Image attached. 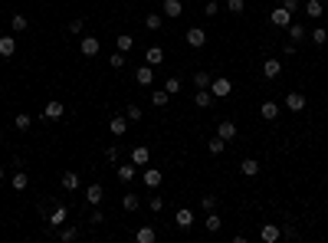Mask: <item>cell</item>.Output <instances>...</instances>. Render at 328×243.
<instances>
[{
    "label": "cell",
    "mask_w": 328,
    "mask_h": 243,
    "mask_svg": "<svg viewBox=\"0 0 328 243\" xmlns=\"http://www.w3.org/2000/svg\"><path fill=\"white\" fill-rule=\"evenodd\" d=\"M223 148H227V142H223L220 135H217V138H213V142H207V151H210V155H220Z\"/></svg>",
    "instance_id": "obj_35"
},
{
    "label": "cell",
    "mask_w": 328,
    "mask_h": 243,
    "mask_svg": "<svg viewBox=\"0 0 328 243\" xmlns=\"http://www.w3.org/2000/svg\"><path fill=\"white\" fill-rule=\"evenodd\" d=\"M121 66H125V53L118 49V53L112 56V69H121Z\"/></svg>",
    "instance_id": "obj_47"
},
{
    "label": "cell",
    "mask_w": 328,
    "mask_h": 243,
    "mask_svg": "<svg viewBox=\"0 0 328 243\" xmlns=\"http://www.w3.org/2000/svg\"><path fill=\"white\" fill-rule=\"evenodd\" d=\"M109 128H112V135H115V138H121V135L128 132V115H112Z\"/></svg>",
    "instance_id": "obj_7"
},
{
    "label": "cell",
    "mask_w": 328,
    "mask_h": 243,
    "mask_svg": "<svg viewBox=\"0 0 328 243\" xmlns=\"http://www.w3.org/2000/svg\"><path fill=\"white\" fill-rule=\"evenodd\" d=\"M240 171L246 177H256V174H259V161H256V158H243V161H240Z\"/></svg>",
    "instance_id": "obj_20"
},
{
    "label": "cell",
    "mask_w": 328,
    "mask_h": 243,
    "mask_svg": "<svg viewBox=\"0 0 328 243\" xmlns=\"http://www.w3.org/2000/svg\"><path fill=\"white\" fill-rule=\"evenodd\" d=\"M10 26H13V33H23V30H26V26H30V23H26V17H23V13H13Z\"/></svg>",
    "instance_id": "obj_31"
},
{
    "label": "cell",
    "mask_w": 328,
    "mask_h": 243,
    "mask_svg": "<svg viewBox=\"0 0 328 243\" xmlns=\"http://www.w3.org/2000/svg\"><path fill=\"white\" fill-rule=\"evenodd\" d=\"M204 227H207V230H210V233H217V230H220V227H223V220H220L217 214H213V210H210V214H207V220H204Z\"/></svg>",
    "instance_id": "obj_30"
},
{
    "label": "cell",
    "mask_w": 328,
    "mask_h": 243,
    "mask_svg": "<svg viewBox=\"0 0 328 243\" xmlns=\"http://www.w3.org/2000/svg\"><path fill=\"white\" fill-rule=\"evenodd\" d=\"M200 204H204V210H217V197H213V194H204Z\"/></svg>",
    "instance_id": "obj_42"
},
{
    "label": "cell",
    "mask_w": 328,
    "mask_h": 243,
    "mask_svg": "<svg viewBox=\"0 0 328 243\" xmlns=\"http://www.w3.org/2000/svg\"><path fill=\"white\" fill-rule=\"evenodd\" d=\"M98 49H102L98 36H82V40H79V53L89 56V59H92V56H98Z\"/></svg>",
    "instance_id": "obj_2"
},
{
    "label": "cell",
    "mask_w": 328,
    "mask_h": 243,
    "mask_svg": "<svg viewBox=\"0 0 328 243\" xmlns=\"http://www.w3.org/2000/svg\"><path fill=\"white\" fill-rule=\"evenodd\" d=\"M285 109H289V112H302V109H305V96L292 89V92L285 96Z\"/></svg>",
    "instance_id": "obj_6"
},
{
    "label": "cell",
    "mask_w": 328,
    "mask_h": 243,
    "mask_svg": "<svg viewBox=\"0 0 328 243\" xmlns=\"http://www.w3.org/2000/svg\"><path fill=\"white\" fill-rule=\"evenodd\" d=\"M164 89H167V92H171V96H177V92H181V79H177V76L164 79Z\"/></svg>",
    "instance_id": "obj_37"
},
{
    "label": "cell",
    "mask_w": 328,
    "mask_h": 243,
    "mask_svg": "<svg viewBox=\"0 0 328 243\" xmlns=\"http://www.w3.org/2000/svg\"><path fill=\"white\" fill-rule=\"evenodd\" d=\"M285 30H289V43H295V46H299V43H302V40H305V36H308L302 23H289Z\"/></svg>",
    "instance_id": "obj_13"
},
{
    "label": "cell",
    "mask_w": 328,
    "mask_h": 243,
    "mask_svg": "<svg viewBox=\"0 0 328 243\" xmlns=\"http://www.w3.org/2000/svg\"><path fill=\"white\" fill-rule=\"evenodd\" d=\"M194 86L197 89H210V76H207V73H197V76H194Z\"/></svg>",
    "instance_id": "obj_40"
},
{
    "label": "cell",
    "mask_w": 328,
    "mask_h": 243,
    "mask_svg": "<svg viewBox=\"0 0 328 243\" xmlns=\"http://www.w3.org/2000/svg\"><path fill=\"white\" fill-rule=\"evenodd\" d=\"M184 36H187V43L194 46V49H200V46L207 43V33H204V30H200V26H190V30H187Z\"/></svg>",
    "instance_id": "obj_8"
},
{
    "label": "cell",
    "mask_w": 328,
    "mask_h": 243,
    "mask_svg": "<svg viewBox=\"0 0 328 243\" xmlns=\"http://www.w3.org/2000/svg\"><path fill=\"white\" fill-rule=\"evenodd\" d=\"M161 13H148V17H144V26H148V30H151V33H154V30H161Z\"/></svg>",
    "instance_id": "obj_32"
},
{
    "label": "cell",
    "mask_w": 328,
    "mask_h": 243,
    "mask_svg": "<svg viewBox=\"0 0 328 243\" xmlns=\"http://www.w3.org/2000/svg\"><path fill=\"white\" fill-rule=\"evenodd\" d=\"M151 102L158 105V109H164V105L171 102V92H167V89H154V92H151Z\"/></svg>",
    "instance_id": "obj_23"
},
{
    "label": "cell",
    "mask_w": 328,
    "mask_h": 243,
    "mask_svg": "<svg viewBox=\"0 0 328 243\" xmlns=\"http://www.w3.org/2000/svg\"><path fill=\"white\" fill-rule=\"evenodd\" d=\"M66 217H69V210H66L63 204H59V207H56L53 214L46 217V220H49V227H63V223H66Z\"/></svg>",
    "instance_id": "obj_21"
},
{
    "label": "cell",
    "mask_w": 328,
    "mask_h": 243,
    "mask_svg": "<svg viewBox=\"0 0 328 243\" xmlns=\"http://www.w3.org/2000/svg\"><path fill=\"white\" fill-rule=\"evenodd\" d=\"M13 53H17V40H13V36H0V56L10 59Z\"/></svg>",
    "instance_id": "obj_18"
},
{
    "label": "cell",
    "mask_w": 328,
    "mask_h": 243,
    "mask_svg": "<svg viewBox=\"0 0 328 243\" xmlns=\"http://www.w3.org/2000/svg\"><path fill=\"white\" fill-rule=\"evenodd\" d=\"M102 194H105L102 184H89V188H86V200H89V204H102Z\"/></svg>",
    "instance_id": "obj_22"
},
{
    "label": "cell",
    "mask_w": 328,
    "mask_h": 243,
    "mask_svg": "<svg viewBox=\"0 0 328 243\" xmlns=\"http://www.w3.org/2000/svg\"><path fill=\"white\" fill-rule=\"evenodd\" d=\"M26 184H30L26 171H17V174H13V191H26Z\"/></svg>",
    "instance_id": "obj_33"
},
{
    "label": "cell",
    "mask_w": 328,
    "mask_h": 243,
    "mask_svg": "<svg viewBox=\"0 0 328 243\" xmlns=\"http://www.w3.org/2000/svg\"><path fill=\"white\" fill-rule=\"evenodd\" d=\"M148 207H151L154 214H158V210H164V197H161V194H154V197L148 200Z\"/></svg>",
    "instance_id": "obj_43"
},
{
    "label": "cell",
    "mask_w": 328,
    "mask_h": 243,
    "mask_svg": "<svg viewBox=\"0 0 328 243\" xmlns=\"http://www.w3.org/2000/svg\"><path fill=\"white\" fill-rule=\"evenodd\" d=\"M217 135L223 138V142H233V138H236V125H233L230 119H223V122L217 125Z\"/></svg>",
    "instance_id": "obj_11"
},
{
    "label": "cell",
    "mask_w": 328,
    "mask_h": 243,
    "mask_svg": "<svg viewBox=\"0 0 328 243\" xmlns=\"http://www.w3.org/2000/svg\"><path fill=\"white\" fill-rule=\"evenodd\" d=\"M181 13H184V3H181V0H164V17L177 20Z\"/></svg>",
    "instance_id": "obj_14"
},
{
    "label": "cell",
    "mask_w": 328,
    "mask_h": 243,
    "mask_svg": "<svg viewBox=\"0 0 328 243\" xmlns=\"http://www.w3.org/2000/svg\"><path fill=\"white\" fill-rule=\"evenodd\" d=\"M217 10H220V3L217 0H210L207 7H204V17H217Z\"/></svg>",
    "instance_id": "obj_44"
},
{
    "label": "cell",
    "mask_w": 328,
    "mask_h": 243,
    "mask_svg": "<svg viewBox=\"0 0 328 243\" xmlns=\"http://www.w3.org/2000/svg\"><path fill=\"white\" fill-rule=\"evenodd\" d=\"M279 237H282V230H279L276 223H266V227L259 230V240H262V243H276Z\"/></svg>",
    "instance_id": "obj_12"
},
{
    "label": "cell",
    "mask_w": 328,
    "mask_h": 243,
    "mask_svg": "<svg viewBox=\"0 0 328 243\" xmlns=\"http://www.w3.org/2000/svg\"><path fill=\"white\" fill-rule=\"evenodd\" d=\"M105 158H109L112 165H115V161H118V158H121V151H118V148H115V145H112V148H105Z\"/></svg>",
    "instance_id": "obj_45"
},
{
    "label": "cell",
    "mask_w": 328,
    "mask_h": 243,
    "mask_svg": "<svg viewBox=\"0 0 328 243\" xmlns=\"http://www.w3.org/2000/svg\"><path fill=\"white\" fill-rule=\"evenodd\" d=\"M269 23H273V26H279V30H285V26L292 23V13L285 10V7H279V10L269 13Z\"/></svg>",
    "instance_id": "obj_4"
},
{
    "label": "cell",
    "mask_w": 328,
    "mask_h": 243,
    "mask_svg": "<svg viewBox=\"0 0 328 243\" xmlns=\"http://www.w3.org/2000/svg\"><path fill=\"white\" fill-rule=\"evenodd\" d=\"M121 207L125 210H138V197H135V194H125V197H121Z\"/></svg>",
    "instance_id": "obj_39"
},
{
    "label": "cell",
    "mask_w": 328,
    "mask_h": 243,
    "mask_svg": "<svg viewBox=\"0 0 328 243\" xmlns=\"http://www.w3.org/2000/svg\"><path fill=\"white\" fill-rule=\"evenodd\" d=\"M144 188H161V181H164V171H161V168H148V171H144Z\"/></svg>",
    "instance_id": "obj_5"
},
{
    "label": "cell",
    "mask_w": 328,
    "mask_h": 243,
    "mask_svg": "<svg viewBox=\"0 0 328 243\" xmlns=\"http://www.w3.org/2000/svg\"><path fill=\"white\" fill-rule=\"evenodd\" d=\"M125 115H128V122H141V109H138V105H128Z\"/></svg>",
    "instance_id": "obj_41"
},
{
    "label": "cell",
    "mask_w": 328,
    "mask_h": 243,
    "mask_svg": "<svg viewBox=\"0 0 328 243\" xmlns=\"http://www.w3.org/2000/svg\"><path fill=\"white\" fill-rule=\"evenodd\" d=\"M144 63H148V66H161L164 63V49L161 46H148V49H144Z\"/></svg>",
    "instance_id": "obj_10"
},
{
    "label": "cell",
    "mask_w": 328,
    "mask_h": 243,
    "mask_svg": "<svg viewBox=\"0 0 328 243\" xmlns=\"http://www.w3.org/2000/svg\"><path fill=\"white\" fill-rule=\"evenodd\" d=\"M282 7H285V10H289V13H295V10H299V7H302V3H299V0H282Z\"/></svg>",
    "instance_id": "obj_48"
},
{
    "label": "cell",
    "mask_w": 328,
    "mask_h": 243,
    "mask_svg": "<svg viewBox=\"0 0 328 243\" xmlns=\"http://www.w3.org/2000/svg\"><path fill=\"white\" fill-rule=\"evenodd\" d=\"M102 220H105V217H102V210H92V214H89V223H95V227H98Z\"/></svg>",
    "instance_id": "obj_49"
},
{
    "label": "cell",
    "mask_w": 328,
    "mask_h": 243,
    "mask_svg": "<svg viewBox=\"0 0 328 243\" xmlns=\"http://www.w3.org/2000/svg\"><path fill=\"white\" fill-rule=\"evenodd\" d=\"M154 237H158L154 227H138V233H135V240L138 243H154Z\"/></svg>",
    "instance_id": "obj_25"
},
{
    "label": "cell",
    "mask_w": 328,
    "mask_h": 243,
    "mask_svg": "<svg viewBox=\"0 0 328 243\" xmlns=\"http://www.w3.org/2000/svg\"><path fill=\"white\" fill-rule=\"evenodd\" d=\"M174 223H177V227H181V230H190V223H194V214H190V210H177V214H174Z\"/></svg>",
    "instance_id": "obj_19"
},
{
    "label": "cell",
    "mask_w": 328,
    "mask_h": 243,
    "mask_svg": "<svg viewBox=\"0 0 328 243\" xmlns=\"http://www.w3.org/2000/svg\"><path fill=\"white\" fill-rule=\"evenodd\" d=\"M279 73H282V63H279V59H266V63H262V76L266 79H276Z\"/></svg>",
    "instance_id": "obj_16"
},
{
    "label": "cell",
    "mask_w": 328,
    "mask_h": 243,
    "mask_svg": "<svg viewBox=\"0 0 328 243\" xmlns=\"http://www.w3.org/2000/svg\"><path fill=\"white\" fill-rule=\"evenodd\" d=\"M302 10H305L308 17H312V20H318V17H322V0H308Z\"/></svg>",
    "instance_id": "obj_28"
},
{
    "label": "cell",
    "mask_w": 328,
    "mask_h": 243,
    "mask_svg": "<svg viewBox=\"0 0 328 243\" xmlns=\"http://www.w3.org/2000/svg\"><path fill=\"white\" fill-rule=\"evenodd\" d=\"M227 10L230 13H243V0H227Z\"/></svg>",
    "instance_id": "obj_46"
},
{
    "label": "cell",
    "mask_w": 328,
    "mask_h": 243,
    "mask_svg": "<svg viewBox=\"0 0 328 243\" xmlns=\"http://www.w3.org/2000/svg\"><path fill=\"white\" fill-rule=\"evenodd\" d=\"M151 79H154V66L144 63V66L135 69V82H138V86H151Z\"/></svg>",
    "instance_id": "obj_9"
},
{
    "label": "cell",
    "mask_w": 328,
    "mask_h": 243,
    "mask_svg": "<svg viewBox=\"0 0 328 243\" xmlns=\"http://www.w3.org/2000/svg\"><path fill=\"white\" fill-rule=\"evenodd\" d=\"M0 181H3V168H0Z\"/></svg>",
    "instance_id": "obj_51"
},
{
    "label": "cell",
    "mask_w": 328,
    "mask_h": 243,
    "mask_svg": "<svg viewBox=\"0 0 328 243\" xmlns=\"http://www.w3.org/2000/svg\"><path fill=\"white\" fill-rule=\"evenodd\" d=\"M13 125H17L20 132H26V128H30V125H33V115H26V112H20V115L13 119Z\"/></svg>",
    "instance_id": "obj_34"
},
{
    "label": "cell",
    "mask_w": 328,
    "mask_h": 243,
    "mask_svg": "<svg viewBox=\"0 0 328 243\" xmlns=\"http://www.w3.org/2000/svg\"><path fill=\"white\" fill-rule=\"evenodd\" d=\"M210 92H213L217 99H227L230 92H233V82L223 79V76H217V79H210Z\"/></svg>",
    "instance_id": "obj_1"
},
{
    "label": "cell",
    "mask_w": 328,
    "mask_h": 243,
    "mask_svg": "<svg viewBox=\"0 0 328 243\" xmlns=\"http://www.w3.org/2000/svg\"><path fill=\"white\" fill-rule=\"evenodd\" d=\"M308 40H312V43H315V46H325V40H328L325 26H315V30H312V33H308Z\"/></svg>",
    "instance_id": "obj_29"
},
{
    "label": "cell",
    "mask_w": 328,
    "mask_h": 243,
    "mask_svg": "<svg viewBox=\"0 0 328 243\" xmlns=\"http://www.w3.org/2000/svg\"><path fill=\"white\" fill-rule=\"evenodd\" d=\"M135 174H138V165H135V161L118 165V181H125V184H128V181H135Z\"/></svg>",
    "instance_id": "obj_15"
},
{
    "label": "cell",
    "mask_w": 328,
    "mask_h": 243,
    "mask_svg": "<svg viewBox=\"0 0 328 243\" xmlns=\"http://www.w3.org/2000/svg\"><path fill=\"white\" fill-rule=\"evenodd\" d=\"M115 43H118V49H121V53H125V49H131V46H135V36H128V33H121L118 40H115Z\"/></svg>",
    "instance_id": "obj_38"
},
{
    "label": "cell",
    "mask_w": 328,
    "mask_h": 243,
    "mask_svg": "<svg viewBox=\"0 0 328 243\" xmlns=\"http://www.w3.org/2000/svg\"><path fill=\"white\" fill-rule=\"evenodd\" d=\"M79 188V174L76 171H66L63 174V191H76Z\"/></svg>",
    "instance_id": "obj_27"
},
{
    "label": "cell",
    "mask_w": 328,
    "mask_h": 243,
    "mask_svg": "<svg viewBox=\"0 0 328 243\" xmlns=\"http://www.w3.org/2000/svg\"><path fill=\"white\" fill-rule=\"evenodd\" d=\"M259 115L266 122H273L276 115H279V105H276V102H262V105H259Z\"/></svg>",
    "instance_id": "obj_24"
},
{
    "label": "cell",
    "mask_w": 328,
    "mask_h": 243,
    "mask_svg": "<svg viewBox=\"0 0 328 243\" xmlns=\"http://www.w3.org/2000/svg\"><path fill=\"white\" fill-rule=\"evenodd\" d=\"M148 158H151V151H148L144 145H138V148H131V161H135L138 168H144V165H148Z\"/></svg>",
    "instance_id": "obj_17"
},
{
    "label": "cell",
    "mask_w": 328,
    "mask_h": 243,
    "mask_svg": "<svg viewBox=\"0 0 328 243\" xmlns=\"http://www.w3.org/2000/svg\"><path fill=\"white\" fill-rule=\"evenodd\" d=\"M194 102H197V105H200V109H207L210 102H213V92H210V89H197Z\"/></svg>",
    "instance_id": "obj_26"
},
{
    "label": "cell",
    "mask_w": 328,
    "mask_h": 243,
    "mask_svg": "<svg viewBox=\"0 0 328 243\" xmlns=\"http://www.w3.org/2000/svg\"><path fill=\"white\" fill-rule=\"evenodd\" d=\"M76 237H79L76 227H63V230H59V240H63V243H72Z\"/></svg>",
    "instance_id": "obj_36"
},
{
    "label": "cell",
    "mask_w": 328,
    "mask_h": 243,
    "mask_svg": "<svg viewBox=\"0 0 328 243\" xmlns=\"http://www.w3.org/2000/svg\"><path fill=\"white\" fill-rule=\"evenodd\" d=\"M82 26H86V23L79 20V17H76V20H72V23H69V30H72V33H82Z\"/></svg>",
    "instance_id": "obj_50"
},
{
    "label": "cell",
    "mask_w": 328,
    "mask_h": 243,
    "mask_svg": "<svg viewBox=\"0 0 328 243\" xmlns=\"http://www.w3.org/2000/svg\"><path fill=\"white\" fill-rule=\"evenodd\" d=\"M66 115V105L63 102H46V109H43V119L46 122H59Z\"/></svg>",
    "instance_id": "obj_3"
}]
</instances>
